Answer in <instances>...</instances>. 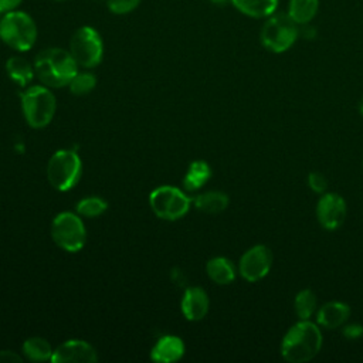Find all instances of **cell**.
<instances>
[{"label":"cell","mask_w":363,"mask_h":363,"mask_svg":"<svg viewBox=\"0 0 363 363\" xmlns=\"http://www.w3.org/2000/svg\"><path fill=\"white\" fill-rule=\"evenodd\" d=\"M308 186L309 189L316 193V194H323L328 191V179L323 173L318 172V170H313L308 174Z\"/></svg>","instance_id":"27"},{"label":"cell","mask_w":363,"mask_h":363,"mask_svg":"<svg viewBox=\"0 0 363 363\" xmlns=\"http://www.w3.org/2000/svg\"><path fill=\"white\" fill-rule=\"evenodd\" d=\"M191 199L174 186L156 187L149 196L152 211L162 220L174 221L187 214L191 206Z\"/></svg>","instance_id":"8"},{"label":"cell","mask_w":363,"mask_h":363,"mask_svg":"<svg viewBox=\"0 0 363 363\" xmlns=\"http://www.w3.org/2000/svg\"><path fill=\"white\" fill-rule=\"evenodd\" d=\"M299 37V26L288 13H274L265 18L259 33V41L265 50L281 54L288 51Z\"/></svg>","instance_id":"4"},{"label":"cell","mask_w":363,"mask_h":363,"mask_svg":"<svg viewBox=\"0 0 363 363\" xmlns=\"http://www.w3.org/2000/svg\"><path fill=\"white\" fill-rule=\"evenodd\" d=\"M342 333L349 340H357L363 336V326L360 323H349L343 326Z\"/></svg>","instance_id":"28"},{"label":"cell","mask_w":363,"mask_h":363,"mask_svg":"<svg viewBox=\"0 0 363 363\" xmlns=\"http://www.w3.org/2000/svg\"><path fill=\"white\" fill-rule=\"evenodd\" d=\"M294 309L299 319H311L318 311L316 294L309 289H301L294 299Z\"/></svg>","instance_id":"23"},{"label":"cell","mask_w":363,"mask_h":363,"mask_svg":"<svg viewBox=\"0 0 363 363\" xmlns=\"http://www.w3.org/2000/svg\"><path fill=\"white\" fill-rule=\"evenodd\" d=\"M210 308L207 292L200 286H190L182 298V312L187 320H201Z\"/></svg>","instance_id":"13"},{"label":"cell","mask_w":363,"mask_h":363,"mask_svg":"<svg viewBox=\"0 0 363 363\" xmlns=\"http://www.w3.org/2000/svg\"><path fill=\"white\" fill-rule=\"evenodd\" d=\"M244 16L251 18H267L278 9L279 0H230Z\"/></svg>","instance_id":"17"},{"label":"cell","mask_w":363,"mask_h":363,"mask_svg":"<svg viewBox=\"0 0 363 363\" xmlns=\"http://www.w3.org/2000/svg\"><path fill=\"white\" fill-rule=\"evenodd\" d=\"M211 177V169L204 160H194L190 163L184 177L183 187L186 191H197Z\"/></svg>","instance_id":"20"},{"label":"cell","mask_w":363,"mask_h":363,"mask_svg":"<svg viewBox=\"0 0 363 363\" xmlns=\"http://www.w3.org/2000/svg\"><path fill=\"white\" fill-rule=\"evenodd\" d=\"M299 35H302L308 40H312L316 35V30H315V27L311 26V23L305 24V26H299Z\"/></svg>","instance_id":"31"},{"label":"cell","mask_w":363,"mask_h":363,"mask_svg":"<svg viewBox=\"0 0 363 363\" xmlns=\"http://www.w3.org/2000/svg\"><path fill=\"white\" fill-rule=\"evenodd\" d=\"M359 112H360V115L363 116V98H362L360 102H359Z\"/></svg>","instance_id":"33"},{"label":"cell","mask_w":363,"mask_h":363,"mask_svg":"<svg viewBox=\"0 0 363 363\" xmlns=\"http://www.w3.org/2000/svg\"><path fill=\"white\" fill-rule=\"evenodd\" d=\"M98 360L96 350L85 340L71 339L54 349L52 363H94Z\"/></svg>","instance_id":"12"},{"label":"cell","mask_w":363,"mask_h":363,"mask_svg":"<svg viewBox=\"0 0 363 363\" xmlns=\"http://www.w3.org/2000/svg\"><path fill=\"white\" fill-rule=\"evenodd\" d=\"M96 85V77L92 72H77L74 75V78L69 81L68 88L71 91V94L82 96L89 94Z\"/></svg>","instance_id":"25"},{"label":"cell","mask_w":363,"mask_h":363,"mask_svg":"<svg viewBox=\"0 0 363 363\" xmlns=\"http://www.w3.org/2000/svg\"><path fill=\"white\" fill-rule=\"evenodd\" d=\"M208 1H211V3L216 4V6H224V4L228 3L230 0H208Z\"/></svg>","instance_id":"32"},{"label":"cell","mask_w":363,"mask_h":363,"mask_svg":"<svg viewBox=\"0 0 363 363\" xmlns=\"http://www.w3.org/2000/svg\"><path fill=\"white\" fill-rule=\"evenodd\" d=\"M191 201L197 210L206 214H218L228 207V196L218 190L200 193Z\"/></svg>","instance_id":"19"},{"label":"cell","mask_w":363,"mask_h":363,"mask_svg":"<svg viewBox=\"0 0 363 363\" xmlns=\"http://www.w3.org/2000/svg\"><path fill=\"white\" fill-rule=\"evenodd\" d=\"M142 0H106V7L111 13L123 16L129 14L139 7Z\"/></svg>","instance_id":"26"},{"label":"cell","mask_w":363,"mask_h":363,"mask_svg":"<svg viewBox=\"0 0 363 363\" xmlns=\"http://www.w3.org/2000/svg\"><path fill=\"white\" fill-rule=\"evenodd\" d=\"M319 11V0H289L288 16L298 24H309Z\"/></svg>","instance_id":"21"},{"label":"cell","mask_w":363,"mask_h":363,"mask_svg":"<svg viewBox=\"0 0 363 363\" xmlns=\"http://www.w3.org/2000/svg\"><path fill=\"white\" fill-rule=\"evenodd\" d=\"M323 336L319 325L311 319H299L284 335L279 352L289 363H306L322 349Z\"/></svg>","instance_id":"1"},{"label":"cell","mask_w":363,"mask_h":363,"mask_svg":"<svg viewBox=\"0 0 363 363\" xmlns=\"http://www.w3.org/2000/svg\"><path fill=\"white\" fill-rule=\"evenodd\" d=\"M206 272L208 278L217 285H228L235 279L237 268L225 257H214L207 261Z\"/></svg>","instance_id":"16"},{"label":"cell","mask_w":363,"mask_h":363,"mask_svg":"<svg viewBox=\"0 0 363 363\" xmlns=\"http://www.w3.org/2000/svg\"><path fill=\"white\" fill-rule=\"evenodd\" d=\"M316 323L325 329H337L346 323L350 316V306L340 301L323 303L316 311Z\"/></svg>","instance_id":"14"},{"label":"cell","mask_w":363,"mask_h":363,"mask_svg":"<svg viewBox=\"0 0 363 363\" xmlns=\"http://www.w3.org/2000/svg\"><path fill=\"white\" fill-rule=\"evenodd\" d=\"M68 51L81 68H94L104 58V41L96 28L82 26L74 31Z\"/></svg>","instance_id":"7"},{"label":"cell","mask_w":363,"mask_h":363,"mask_svg":"<svg viewBox=\"0 0 363 363\" xmlns=\"http://www.w3.org/2000/svg\"><path fill=\"white\" fill-rule=\"evenodd\" d=\"M52 352H54V349L48 343V340H45L44 337H40V336L28 337L23 343V354L31 362L51 360Z\"/></svg>","instance_id":"22"},{"label":"cell","mask_w":363,"mask_h":363,"mask_svg":"<svg viewBox=\"0 0 363 363\" xmlns=\"http://www.w3.org/2000/svg\"><path fill=\"white\" fill-rule=\"evenodd\" d=\"M347 206L345 199L333 191L320 194L316 203V220L328 231L337 230L346 220Z\"/></svg>","instance_id":"11"},{"label":"cell","mask_w":363,"mask_h":363,"mask_svg":"<svg viewBox=\"0 0 363 363\" xmlns=\"http://www.w3.org/2000/svg\"><path fill=\"white\" fill-rule=\"evenodd\" d=\"M34 72L40 82L48 88L68 86L78 72V64L68 50L50 47L40 51L34 58Z\"/></svg>","instance_id":"2"},{"label":"cell","mask_w":363,"mask_h":363,"mask_svg":"<svg viewBox=\"0 0 363 363\" xmlns=\"http://www.w3.org/2000/svg\"><path fill=\"white\" fill-rule=\"evenodd\" d=\"M106 207H108V204L104 199L96 197V196H89V197L79 200L75 210L81 217L94 218V217H98L102 213H105Z\"/></svg>","instance_id":"24"},{"label":"cell","mask_w":363,"mask_h":363,"mask_svg":"<svg viewBox=\"0 0 363 363\" xmlns=\"http://www.w3.org/2000/svg\"><path fill=\"white\" fill-rule=\"evenodd\" d=\"M184 354V343L179 336H162L150 350V359L157 363L177 362Z\"/></svg>","instance_id":"15"},{"label":"cell","mask_w":363,"mask_h":363,"mask_svg":"<svg viewBox=\"0 0 363 363\" xmlns=\"http://www.w3.org/2000/svg\"><path fill=\"white\" fill-rule=\"evenodd\" d=\"M6 72L20 86H27L35 77L34 64L21 55H13L6 61Z\"/></svg>","instance_id":"18"},{"label":"cell","mask_w":363,"mask_h":363,"mask_svg":"<svg viewBox=\"0 0 363 363\" xmlns=\"http://www.w3.org/2000/svg\"><path fill=\"white\" fill-rule=\"evenodd\" d=\"M51 237L64 251H79L86 240V231L79 214H74L71 211L57 214L51 223Z\"/></svg>","instance_id":"9"},{"label":"cell","mask_w":363,"mask_h":363,"mask_svg":"<svg viewBox=\"0 0 363 363\" xmlns=\"http://www.w3.org/2000/svg\"><path fill=\"white\" fill-rule=\"evenodd\" d=\"M54 1H67V0H54Z\"/></svg>","instance_id":"34"},{"label":"cell","mask_w":363,"mask_h":363,"mask_svg":"<svg viewBox=\"0 0 363 363\" xmlns=\"http://www.w3.org/2000/svg\"><path fill=\"white\" fill-rule=\"evenodd\" d=\"M82 173V163L75 150H57L47 163V179L60 191L72 189Z\"/></svg>","instance_id":"6"},{"label":"cell","mask_w":363,"mask_h":363,"mask_svg":"<svg viewBox=\"0 0 363 363\" xmlns=\"http://www.w3.org/2000/svg\"><path fill=\"white\" fill-rule=\"evenodd\" d=\"M274 262L271 250L264 244L248 248L240 258L238 272L248 282L261 281L268 275Z\"/></svg>","instance_id":"10"},{"label":"cell","mask_w":363,"mask_h":363,"mask_svg":"<svg viewBox=\"0 0 363 363\" xmlns=\"http://www.w3.org/2000/svg\"><path fill=\"white\" fill-rule=\"evenodd\" d=\"M38 30L34 18L23 11L13 10L0 18V40L11 50L24 52L34 47Z\"/></svg>","instance_id":"3"},{"label":"cell","mask_w":363,"mask_h":363,"mask_svg":"<svg viewBox=\"0 0 363 363\" xmlns=\"http://www.w3.org/2000/svg\"><path fill=\"white\" fill-rule=\"evenodd\" d=\"M23 357L13 350H0V363H21Z\"/></svg>","instance_id":"29"},{"label":"cell","mask_w":363,"mask_h":363,"mask_svg":"<svg viewBox=\"0 0 363 363\" xmlns=\"http://www.w3.org/2000/svg\"><path fill=\"white\" fill-rule=\"evenodd\" d=\"M55 108V96L45 85L28 86L21 94V109L24 119L34 129L45 128L52 121Z\"/></svg>","instance_id":"5"},{"label":"cell","mask_w":363,"mask_h":363,"mask_svg":"<svg viewBox=\"0 0 363 363\" xmlns=\"http://www.w3.org/2000/svg\"><path fill=\"white\" fill-rule=\"evenodd\" d=\"M23 0H0V14L17 10Z\"/></svg>","instance_id":"30"}]
</instances>
